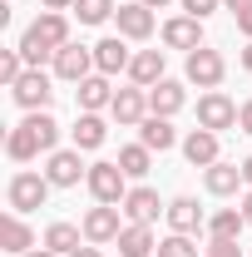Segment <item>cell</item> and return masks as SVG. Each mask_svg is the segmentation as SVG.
Masks as SVG:
<instances>
[{
  "label": "cell",
  "instance_id": "cell-26",
  "mask_svg": "<svg viewBox=\"0 0 252 257\" xmlns=\"http://www.w3.org/2000/svg\"><path fill=\"white\" fill-rule=\"evenodd\" d=\"M242 227H247V218H242V208H222V213H213L208 218V237H242Z\"/></svg>",
  "mask_w": 252,
  "mask_h": 257
},
{
  "label": "cell",
  "instance_id": "cell-34",
  "mask_svg": "<svg viewBox=\"0 0 252 257\" xmlns=\"http://www.w3.org/2000/svg\"><path fill=\"white\" fill-rule=\"evenodd\" d=\"M237 128H242V134H252V99L237 109Z\"/></svg>",
  "mask_w": 252,
  "mask_h": 257
},
{
  "label": "cell",
  "instance_id": "cell-18",
  "mask_svg": "<svg viewBox=\"0 0 252 257\" xmlns=\"http://www.w3.org/2000/svg\"><path fill=\"white\" fill-rule=\"evenodd\" d=\"M119 208H124L129 223H154L158 213H168V208L158 203V193H154V188H144V183H139V188H129V198L119 203Z\"/></svg>",
  "mask_w": 252,
  "mask_h": 257
},
{
  "label": "cell",
  "instance_id": "cell-13",
  "mask_svg": "<svg viewBox=\"0 0 252 257\" xmlns=\"http://www.w3.org/2000/svg\"><path fill=\"white\" fill-rule=\"evenodd\" d=\"M114 20H119V35H124V40H149V35H154V10H149L144 0L119 5V10H114Z\"/></svg>",
  "mask_w": 252,
  "mask_h": 257
},
{
  "label": "cell",
  "instance_id": "cell-33",
  "mask_svg": "<svg viewBox=\"0 0 252 257\" xmlns=\"http://www.w3.org/2000/svg\"><path fill=\"white\" fill-rule=\"evenodd\" d=\"M218 5H222V0H183V10H188L193 20H208V15H213Z\"/></svg>",
  "mask_w": 252,
  "mask_h": 257
},
{
  "label": "cell",
  "instance_id": "cell-19",
  "mask_svg": "<svg viewBox=\"0 0 252 257\" xmlns=\"http://www.w3.org/2000/svg\"><path fill=\"white\" fill-rule=\"evenodd\" d=\"M183 159L193 168H213L218 163V134L213 128H193L188 139H183Z\"/></svg>",
  "mask_w": 252,
  "mask_h": 257
},
{
  "label": "cell",
  "instance_id": "cell-36",
  "mask_svg": "<svg viewBox=\"0 0 252 257\" xmlns=\"http://www.w3.org/2000/svg\"><path fill=\"white\" fill-rule=\"evenodd\" d=\"M69 257H104V252H99L94 242H84V247H74V252H69Z\"/></svg>",
  "mask_w": 252,
  "mask_h": 257
},
{
  "label": "cell",
  "instance_id": "cell-11",
  "mask_svg": "<svg viewBox=\"0 0 252 257\" xmlns=\"http://www.w3.org/2000/svg\"><path fill=\"white\" fill-rule=\"evenodd\" d=\"M129 64H134V55H129L124 35H109V40L94 45V69L99 74H129Z\"/></svg>",
  "mask_w": 252,
  "mask_h": 257
},
{
  "label": "cell",
  "instance_id": "cell-24",
  "mask_svg": "<svg viewBox=\"0 0 252 257\" xmlns=\"http://www.w3.org/2000/svg\"><path fill=\"white\" fill-rule=\"evenodd\" d=\"M5 154H10L15 163H30V159H40L45 149H40V139H35L30 124H15V128H10V139H5Z\"/></svg>",
  "mask_w": 252,
  "mask_h": 257
},
{
  "label": "cell",
  "instance_id": "cell-5",
  "mask_svg": "<svg viewBox=\"0 0 252 257\" xmlns=\"http://www.w3.org/2000/svg\"><path fill=\"white\" fill-rule=\"evenodd\" d=\"M10 99H15L25 114L50 109V99H55V89H50V74H45V69H25V74H20V84L10 89Z\"/></svg>",
  "mask_w": 252,
  "mask_h": 257
},
{
  "label": "cell",
  "instance_id": "cell-25",
  "mask_svg": "<svg viewBox=\"0 0 252 257\" xmlns=\"http://www.w3.org/2000/svg\"><path fill=\"white\" fill-rule=\"evenodd\" d=\"M45 247H50V252H60V257H69L74 247H84V227H74V223H50V227H45Z\"/></svg>",
  "mask_w": 252,
  "mask_h": 257
},
{
  "label": "cell",
  "instance_id": "cell-2",
  "mask_svg": "<svg viewBox=\"0 0 252 257\" xmlns=\"http://www.w3.org/2000/svg\"><path fill=\"white\" fill-rule=\"evenodd\" d=\"M89 193H94V203H124L129 198V173L119 168V163H89Z\"/></svg>",
  "mask_w": 252,
  "mask_h": 257
},
{
  "label": "cell",
  "instance_id": "cell-32",
  "mask_svg": "<svg viewBox=\"0 0 252 257\" xmlns=\"http://www.w3.org/2000/svg\"><path fill=\"white\" fill-rule=\"evenodd\" d=\"M203 257H242V247H237L232 237H208V252Z\"/></svg>",
  "mask_w": 252,
  "mask_h": 257
},
{
  "label": "cell",
  "instance_id": "cell-4",
  "mask_svg": "<svg viewBox=\"0 0 252 257\" xmlns=\"http://www.w3.org/2000/svg\"><path fill=\"white\" fill-rule=\"evenodd\" d=\"M119 213L124 208H114V203H99V208H89L84 213V242H94V247H104V242H119V232H124V223H119Z\"/></svg>",
  "mask_w": 252,
  "mask_h": 257
},
{
  "label": "cell",
  "instance_id": "cell-7",
  "mask_svg": "<svg viewBox=\"0 0 252 257\" xmlns=\"http://www.w3.org/2000/svg\"><path fill=\"white\" fill-rule=\"evenodd\" d=\"M55 74H60L64 84H79V79H89V74H94V50L69 40L60 55H55Z\"/></svg>",
  "mask_w": 252,
  "mask_h": 257
},
{
  "label": "cell",
  "instance_id": "cell-31",
  "mask_svg": "<svg viewBox=\"0 0 252 257\" xmlns=\"http://www.w3.org/2000/svg\"><path fill=\"white\" fill-rule=\"evenodd\" d=\"M158 257H198V242H193L188 232H168L158 242Z\"/></svg>",
  "mask_w": 252,
  "mask_h": 257
},
{
  "label": "cell",
  "instance_id": "cell-6",
  "mask_svg": "<svg viewBox=\"0 0 252 257\" xmlns=\"http://www.w3.org/2000/svg\"><path fill=\"white\" fill-rule=\"evenodd\" d=\"M222 74H227V60H222L218 50H193L188 55V84H198V89H218Z\"/></svg>",
  "mask_w": 252,
  "mask_h": 257
},
{
  "label": "cell",
  "instance_id": "cell-27",
  "mask_svg": "<svg viewBox=\"0 0 252 257\" xmlns=\"http://www.w3.org/2000/svg\"><path fill=\"white\" fill-rule=\"evenodd\" d=\"M114 163L124 168L129 178H144V173H149V163H154V149H144V144H124Z\"/></svg>",
  "mask_w": 252,
  "mask_h": 257
},
{
  "label": "cell",
  "instance_id": "cell-22",
  "mask_svg": "<svg viewBox=\"0 0 252 257\" xmlns=\"http://www.w3.org/2000/svg\"><path fill=\"white\" fill-rule=\"evenodd\" d=\"M69 134H74V149H79V154H94L99 144L109 139V124H104L99 114H79V119H74V128H69Z\"/></svg>",
  "mask_w": 252,
  "mask_h": 257
},
{
  "label": "cell",
  "instance_id": "cell-42",
  "mask_svg": "<svg viewBox=\"0 0 252 257\" xmlns=\"http://www.w3.org/2000/svg\"><path fill=\"white\" fill-rule=\"evenodd\" d=\"M25 257H60V252H50V247H40V252H25Z\"/></svg>",
  "mask_w": 252,
  "mask_h": 257
},
{
  "label": "cell",
  "instance_id": "cell-23",
  "mask_svg": "<svg viewBox=\"0 0 252 257\" xmlns=\"http://www.w3.org/2000/svg\"><path fill=\"white\" fill-rule=\"evenodd\" d=\"M139 144H144V149H154V154H163V149H173V144H178V134H173V124H168L163 114H149V119L139 124Z\"/></svg>",
  "mask_w": 252,
  "mask_h": 257
},
{
  "label": "cell",
  "instance_id": "cell-20",
  "mask_svg": "<svg viewBox=\"0 0 252 257\" xmlns=\"http://www.w3.org/2000/svg\"><path fill=\"white\" fill-rule=\"evenodd\" d=\"M74 94H79V109H84V114H99V109H109V104H114V89H109V74H89V79H79V89H74Z\"/></svg>",
  "mask_w": 252,
  "mask_h": 257
},
{
  "label": "cell",
  "instance_id": "cell-17",
  "mask_svg": "<svg viewBox=\"0 0 252 257\" xmlns=\"http://www.w3.org/2000/svg\"><path fill=\"white\" fill-rule=\"evenodd\" d=\"M183 104H188V89H183L178 79H158L154 89H149V114H163V119H173Z\"/></svg>",
  "mask_w": 252,
  "mask_h": 257
},
{
  "label": "cell",
  "instance_id": "cell-9",
  "mask_svg": "<svg viewBox=\"0 0 252 257\" xmlns=\"http://www.w3.org/2000/svg\"><path fill=\"white\" fill-rule=\"evenodd\" d=\"M109 114H114V124H124V128H134V124H144L149 119V89H114V104H109Z\"/></svg>",
  "mask_w": 252,
  "mask_h": 257
},
{
  "label": "cell",
  "instance_id": "cell-43",
  "mask_svg": "<svg viewBox=\"0 0 252 257\" xmlns=\"http://www.w3.org/2000/svg\"><path fill=\"white\" fill-rule=\"evenodd\" d=\"M144 5H149V10H163V5H168V0H144Z\"/></svg>",
  "mask_w": 252,
  "mask_h": 257
},
{
  "label": "cell",
  "instance_id": "cell-37",
  "mask_svg": "<svg viewBox=\"0 0 252 257\" xmlns=\"http://www.w3.org/2000/svg\"><path fill=\"white\" fill-rule=\"evenodd\" d=\"M222 5H227L232 15H242V10H252V0H222Z\"/></svg>",
  "mask_w": 252,
  "mask_h": 257
},
{
  "label": "cell",
  "instance_id": "cell-35",
  "mask_svg": "<svg viewBox=\"0 0 252 257\" xmlns=\"http://www.w3.org/2000/svg\"><path fill=\"white\" fill-rule=\"evenodd\" d=\"M232 20H237V30H242V35L252 40V10H242V15H232Z\"/></svg>",
  "mask_w": 252,
  "mask_h": 257
},
{
  "label": "cell",
  "instance_id": "cell-39",
  "mask_svg": "<svg viewBox=\"0 0 252 257\" xmlns=\"http://www.w3.org/2000/svg\"><path fill=\"white\" fill-rule=\"evenodd\" d=\"M45 10H74V0H45Z\"/></svg>",
  "mask_w": 252,
  "mask_h": 257
},
{
  "label": "cell",
  "instance_id": "cell-12",
  "mask_svg": "<svg viewBox=\"0 0 252 257\" xmlns=\"http://www.w3.org/2000/svg\"><path fill=\"white\" fill-rule=\"evenodd\" d=\"M0 247H5V252H15V257L35 252V227L25 223L20 213H5V218H0Z\"/></svg>",
  "mask_w": 252,
  "mask_h": 257
},
{
  "label": "cell",
  "instance_id": "cell-41",
  "mask_svg": "<svg viewBox=\"0 0 252 257\" xmlns=\"http://www.w3.org/2000/svg\"><path fill=\"white\" fill-rule=\"evenodd\" d=\"M242 178H247V188H252V154L242 159Z\"/></svg>",
  "mask_w": 252,
  "mask_h": 257
},
{
  "label": "cell",
  "instance_id": "cell-1",
  "mask_svg": "<svg viewBox=\"0 0 252 257\" xmlns=\"http://www.w3.org/2000/svg\"><path fill=\"white\" fill-rule=\"evenodd\" d=\"M50 188H55V183H50L45 173H30V168H25V173H15V178H10V188H5L10 213H35V208H45V203H50Z\"/></svg>",
  "mask_w": 252,
  "mask_h": 257
},
{
  "label": "cell",
  "instance_id": "cell-38",
  "mask_svg": "<svg viewBox=\"0 0 252 257\" xmlns=\"http://www.w3.org/2000/svg\"><path fill=\"white\" fill-rule=\"evenodd\" d=\"M242 218H247V227H252V188L242 193Z\"/></svg>",
  "mask_w": 252,
  "mask_h": 257
},
{
  "label": "cell",
  "instance_id": "cell-10",
  "mask_svg": "<svg viewBox=\"0 0 252 257\" xmlns=\"http://www.w3.org/2000/svg\"><path fill=\"white\" fill-rule=\"evenodd\" d=\"M163 45L168 50H203V20H193V15H173V20H163Z\"/></svg>",
  "mask_w": 252,
  "mask_h": 257
},
{
  "label": "cell",
  "instance_id": "cell-28",
  "mask_svg": "<svg viewBox=\"0 0 252 257\" xmlns=\"http://www.w3.org/2000/svg\"><path fill=\"white\" fill-rule=\"evenodd\" d=\"M114 10H119L114 0H74V15H79V25H104Z\"/></svg>",
  "mask_w": 252,
  "mask_h": 257
},
{
  "label": "cell",
  "instance_id": "cell-30",
  "mask_svg": "<svg viewBox=\"0 0 252 257\" xmlns=\"http://www.w3.org/2000/svg\"><path fill=\"white\" fill-rule=\"evenodd\" d=\"M25 69H30V64H25V55H20V50H0V84H5V89H15Z\"/></svg>",
  "mask_w": 252,
  "mask_h": 257
},
{
  "label": "cell",
  "instance_id": "cell-16",
  "mask_svg": "<svg viewBox=\"0 0 252 257\" xmlns=\"http://www.w3.org/2000/svg\"><path fill=\"white\" fill-rule=\"evenodd\" d=\"M119 257H158V237L149 223H124L119 232Z\"/></svg>",
  "mask_w": 252,
  "mask_h": 257
},
{
  "label": "cell",
  "instance_id": "cell-21",
  "mask_svg": "<svg viewBox=\"0 0 252 257\" xmlns=\"http://www.w3.org/2000/svg\"><path fill=\"white\" fill-rule=\"evenodd\" d=\"M129 79H134L139 89H154L158 79H168V74H163V50H139L134 64H129Z\"/></svg>",
  "mask_w": 252,
  "mask_h": 257
},
{
  "label": "cell",
  "instance_id": "cell-15",
  "mask_svg": "<svg viewBox=\"0 0 252 257\" xmlns=\"http://www.w3.org/2000/svg\"><path fill=\"white\" fill-rule=\"evenodd\" d=\"M168 227H173V232H208V213H203V208H198V198H173V203H168Z\"/></svg>",
  "mask_w": 252,
  "mask_h": 257
},
{
  "label": "cell",
  "instance_id": "cell-40",
  "mask_svg": "<svg viewBox=\"0 0 252 257\" xmlns=\"http://www.w3.org/2000/svg\"><path fill=\"white\" fill-rule=\"evenodd\" d=\"M237 60H242V69H247V74H252V40H247V50H242Z\"/></svg>",
  "mask_w": 252,
  "mask_h": 257
},
{
  "label": "cell",
  "instance_id": "cell-8",
  "mask_svg": "<svg viewBox=\"0 0 252 257\" xmlns=\"http://www.w3.org/2000/svg\"><path fill=\"white\" fill-rule=\"evenodd\" d=\"M45 178H50L55 188H74L79 178H89V168L79 163V149H55V154L45 159Z\"/></svg>",
  "mask_w": 252,
  "mask_h": 257
},
{
  "label": "cell",
  "instance_id": "cell-29",
  "mask_svg": "<svg viewBox=\"0 0 252 257\" xmlns=\"http://www.w3.org/2000/svg\"><path fill=\"white\" fill-rule=\"evenodd\" d=\"M25 124L35 128V139H40V149H45V154H55V139H60V124L50 119V109H40V114H30Z\"/></svg>",
  "mask_w": 252,
  "mask_h": 257
},
{
  "label": "cell",
  "instance_id": "cell-14",
  "mask_svg": "<svg viewBox=\"0 0 252 257\" xmlns=\"http://www.w3.org/2000/svg\"><path fill=\"white\" fill-rule=\"evenodd\" d=\"M247 178H242V163H213V168H203V188L213 193V198H232V193L242 188Z\"/></svg>",
  "mask_w": 252,
  "mask_h": 257
},
{
  "label": "cell",
  "instance_id": "cell-3",
  "mask_svg": "<svg viewBox=\"0 0 252 257\" xmlns=\"http://www.w3.org/2000/svg\"><path fill=\"white\" fill-rule=\"evenodd\" d=\"M237 109H242V104H232L222 89H208V94L198 99V128H213V134L237 128Z\"/></svg>",
  "mask_w": 252,
  "mask_h": 257
}]
</instances>
